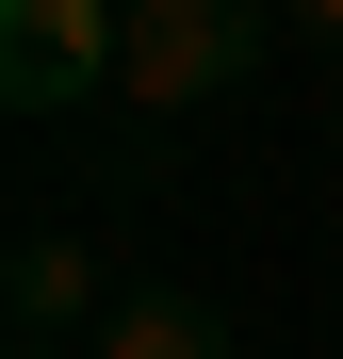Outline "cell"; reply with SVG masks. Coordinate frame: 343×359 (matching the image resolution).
I'll return each instance as SVG.
<instances>
[{
    "label": "cell",
    "mask_w": 343,
    "mask_h": 359,
    "mask_svg": "<svg viewBox=\"0 0 343 359\" xmlns=\"http://www.w3.org/2000/svg\"><path fill=\"white\" fill-rule=\"evenodd\" d=\"M114 66H131V0H0V114L17 131L98 114Z\"/></svg>",
    "instance_id": "obj_2"
},
{
    "label": "cell",
    "mask_w": 343,
    "mask_h": 359,
    "mask_svg": "<svg viewBox=\"0 0 343 359\" xmlns=\"http://www.w3.org/2000/svg\"><path fill=\"white\" fill-rule=\"evenodd\" d=\"M327 180H343V98H327Z\"/></svg>",
    "instance_id": "obj_5"
},
{
    "label": "cell",
    "mask_w": 343,
    "mask_h": 359,
    "mask_svg": "<svg viewBox=\"0 0 343 359\" xmlns=\"http://www.w3.org/2000/svg\"><path fill=\"white\" fill-rule=\"evenodd\" d=\"M82 359H246V327H229L196 278H131V294H114V327H98Z\"/></svg>",
    "instance_id": "obj_3"
},
{
    "label": "cell",
    "mask_w": 343,
    "mask_h": 359,
    "mask_svg": "<svg viewBox=\"0 0 343 359\" xmlns=\"http://www.w3.org/2000/svg\"><path fill=\"white\" fill-rule=\"evenodd\" d=\"M262 49H278V17H246V0H131V66H114V98H131L147 131H196Z\"/></svg>",
    "instance_id": "obj_1"
},
{
    "label": "cell",
    "mask_w": 343,
    "mask_h": 359,
    "mask_svg": "<svg viewBox=\"0 0 343 359\" xmlns=\"http://www.w3.org/2000/svg\"><path fill=\"white\" fill-rule=\"evenodd\" d=\"M278 49H311V66H343V0H295V17H278Z\"/></svg>",
    "instance_id": "obj_4"
}]
</instances>
